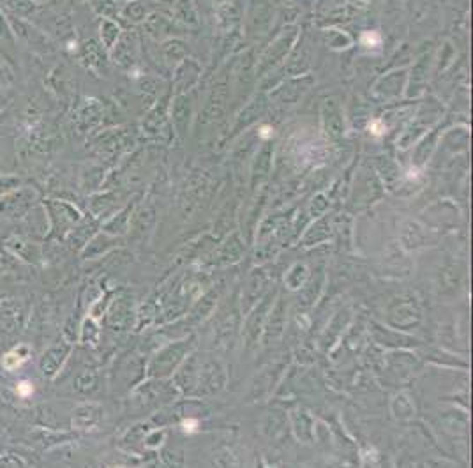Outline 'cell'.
Wrapping results in <instances>:
<instances>
[{
    "label": "cell",
    "mask_w": 473,
    "mask_h": 468,
    "mask_svg": "<svg viewBox=\"0 0 473 468\" xmlns=\"http://www.w3.org/2000/svg\"><path fill=\"white\" fill-rule=\"evenodd\" d=\"M2 2L7 15L20 16V18H28L30 15H34L35 8H37L32 0H2Z\"/></svg>",
    "instance_id": "6da1fadb"
},
{
    "label": "cell",
    "mask_w": 473,
    "mask_h": 468,
    "mask_svg": "<svg viewBox=\"0 0 473 468\" xmlns=\"http://www.w3.org/2000/svg\"><path fill=\"white\" fill-rule=\"evenodd\" d=\"M116 34H119V30L115 29V25H112V23H108V22H106L104 25H102L101 36H102V41H104V43L108 44V47L113 43V40H115V37H116Z\"/></svg>",
    "instance_id": "7a4b0ae2"
},
{
    "label": "cell",
    "mask_w": 473,
    "mask_h": 468,
    "mask_svg": "<svg viewBox=\"0 0 473 468\" xmlns=\"http://www.w3.org/2000/svg\"><path fill=\"white\" fill-rule=\"evenodd\" d=\"M2 40H7L9 43H13V40H11V29L6 23V16L0 11V43H2Z\"/></svg>",
    "instance_id": "3957f363"
},
{
    "label": "cell",
    "mask_w": 473,
    "mask_h": 468,
    "mask_svg": "<svg viewBox=\"0 0 473 468\" xmlns=\"http://www.w3.org/2000/svg\"><path fill=\"white\" fill-rule=\"evenodd\" d=\"M18 390H20L21 396H28V394L32 392V387L27 385V383H21V385L18 387Z\"/></svg>",
    "instance_id": "277c9868"
},
{
    "label": "cell",
    "mask_w": 473,
    "mask_h": 468,
    "mask_svg": "<svg viewBox=\"0 0 473 468\" xmlns=\"http://www.w3.org/2000/svg\"><path fill=\"white\" fill-rule=\"evenodd\" d=\"M32 2H34V4L37 6V4H44V2H48V0H32Z\"/></svg>",
    "instance_id": "5b68a950"
}]
</instances>
